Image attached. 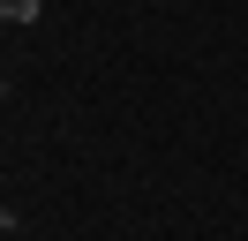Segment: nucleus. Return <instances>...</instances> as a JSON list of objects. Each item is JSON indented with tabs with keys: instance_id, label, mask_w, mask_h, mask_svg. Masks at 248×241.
<instances>
[{
	"instance_id": "nucleus-1",
	"label": "nucleus",
	"mask_w": 248,
	"mask_h": 241,
	"mask_svg": "<svg viewBox=\"0 0 248 241\" xmlns=\"http://www.w3.org/2000/svg\"><path fill=\"white\" fill-rule=\"evenodd\" d=\"M38 15V0H0V23H31Z\"/></svg>"
}]
</instances>
